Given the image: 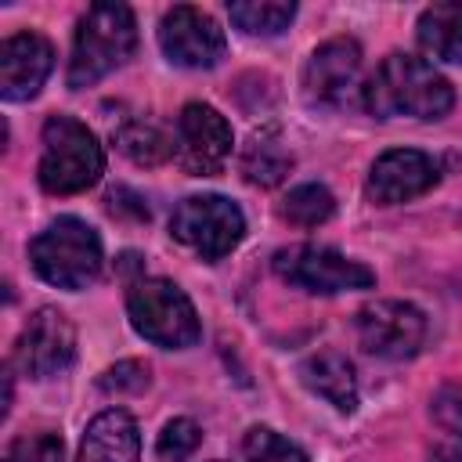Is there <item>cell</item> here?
Segmentation results:
<instances>
[{
	"instance_id": "obj_5",
	"label": "cell",
	"mask_w": 462,
	"mask_h": 462,
	"mask_svg": "<svg viewBox=\"0 0 462 462\" xmlns=\"http://www.w3.org/2000/svg\"><path fill=\"white\" fill-rule=\"evenodd\" d=\"M130 328L162 350H188L202 339V318L191 296L162 274H137L126 282Z\"/></svg>"
},
{
	"instance_id": "obj_23",
	"label": "cell",
	"mask_w": 462,
	"mask_h": 462,
	"mask_svg": "<svg viewBox=\"0 0 462 462\" xmlns=\"http://www.w3.org/2000/svg\"><path fill=\"white\" fill-rule=\"evenodd\" d=\"M61 458H65V440L51 430L18 433L4 448V462H61Z\"/></svg>"
},
{
	"instance_id": "obj_4",
	"label": "cell",
	"mask_w": 462,
	"mask_h": 462,
	"mask_svg": "<svg viewBox=\"0 0 462 462\" xmlns=\"http://www.w3.org/2000/svg\"><path fill=\"white\" fill-rule=\"evenodd\" d=\"M29 267L40 282L54 289L83 292L101 278V267H105L101 235L83 217H72V213L54 217L43 231L32 235Z\"/></svg>"
},
{
	"instance_id": "obj_9",
	"label": "cell",
	"mask_w": 462,
	"mask_h": 462,
	"mask_svg": "<svg viewBox=\"0 0 462 462\" xmlns=\"http://www.w3.org/2000/svg\"><path fill=\"white\" fill-rule=\"evenodd\" d=\"M361 43L354 36H332L318 43L303 65L300 90L310 108L343 112L354 97L361 101Z\"/></svg>"
},
{
	"instance_id": "obj_25",
	"label": "cell",
	"mask_w": 462,
	"mask_h": 462,
	"mask_svg": "<svg viewBox=\"0 0 462 462\" xmlns=\"http://www.w3.org/2000/svg\"><path fill=\"white\" fill-rule=\"evenodd\" d=\"M148 383H152V368L137 357H126V361L105 368L97 379V386L105 393H141V390H148Z\"/></svg>"
},
{
	"instance_id": "obj_27",
	"label": "cell",
	"mask_w": 462,
	"mask_h": 462,
	"mask_svg": "<svg viewBox=\"0 0 462 462\" xmlns=\"http://www.w3.org/2000/svg\"><path fill=\"white\" fill-rule=\"evenodd\" d=\"M433 462H462V444H437L430 451Z\"/></svg>"
},
{
	"instance_id": "obj_13",
	"label": "cell",
	"mask_w": 462,
	"mask_h": 462,
	"mask_svg": "<svg viewBox=\"0 0 462 462\" xmlns=\"http://www.w3.org/2000/svg\"><path fill=\"white\" fill-rule=\"evenodd\" d=\"M440 180V166L422 148H386L375 155L365 177V199L372 206H401L426 191H433Z\"/></svg>"
},
{
	"instance_id": "obj_6",
	"label": "cell",
	"mask_w": 462,
	"mask_h": 462,
	"mask_svg": "<svg viewBox=\"0 0 462 462\" xmlns=\"http://www.w3.org/2000/svg\"><path fill=\"white\" fill-rule=\"evenodd\" d=\"M271 271L300 292H314V296H336V292H357V289H372L375 285V271L365 260H354L332 245H314V242H300V245H285L271 256Z\"/></svg>"
},
{
	"instance_id": "obj_14",
	"label": "cell",
	"mask_w": 462,
	"mask_h": 462,
	"mask_svg": "<svg viewBox=\"0 0 462 462\" xmlns=\"http://www.w3.org/2000/svg\"><path fill=\"white\" fill-rule=\"evenodd\" d=\"M54 72V43L36 32V29H22L11 32L0 43V97L4 101H32L43 83Z\"/></svg>"
},
{
	"instance_id": "obj_2",
	"label": "cell",
	"mask_w": 462,
	"mask_h": 462,
	"mask_svg": "<svg viewBox=\"0 0 462 462\" xmlns=\"http://www.w3.org/2000/svg\"><path fill=\"white\" fill-rule=\"evenodd\" d=\"M137 51V18L126 4H90L72 32V54L65 69L69 90H83L123 69Z\"/></svg>"
},
{
	"instance_id": "obj_8",
	"label": "cell",
	"mask_w": 462,
	"mask_h": 462,
	"mask_svg": "<svg viewBox=\"0 0 462 462\" xmlns=\"http://www.w3.org/2000/svg\"><path fill=\"white\" fill-rule=\"evenodd\" d=\"M76 361V325L61 307H36L14 346H11V368H18L25 379L47 383L72 368Z\"/></svg>"
},
{
	"instance_id": "obj_15",
	"label": "cell",
	"mask_w": 462,
	"mask_h": 462,
	"mask_svg": "<svg viewBox=\"0 0 462 462\" xmlns=\"http://www.w3.org/2000/svg\"><path fill=\"white\" fill-rule=\"evenodd\" d=\"M76 462H141V426L126 408L97 411L76 448Z\"/></svg>"
},
{
	"instance_id": "obj_26",
	"label": "cell",
	"mask_w": 462,
	"mask_h": 462,
	"mask_svg": "<svg viewBox=\"0 0 462 462\" xmlns=\"http://www.w3.org/2000/svg\"><path fill=\"white\" fill-rule=\"evenodd\" d=\"M430 419L451 433L455 440H462V386H440L433 397H430Z\"/></svg>"
},
{
	"instance_id": "obj_17",
	"label": "cell",
	"mask_w": 462,
	"mask_h": 462,
	"mask_svg": "<svg viewBox=\"0 0 462 462\" xmlns=\"http://www.w3.org/2000/svg\"><path fill=\"white\" fill-rule=\"evenodd\" d=\"M238 173L253 188H278L292 173V152L282 141L278 126H260L238 152Z\"/></svg>"
},
{
	"instance_id": "obj_16",
	"label": "cell",
	"mask_w": 462,
	"mask_h": 462,
	"mask_svg": "<svg viewBox=\"0 0 462 462\" xmlns=\"http://www.w3.org/2000/svg\"><path fill=\"white\" fill-rule=\"evenodd\" d=\"M296 375H300V383L314 397H321L325 404H332L339 415L357 411V401H361V393H357V372H354V361L343 350L325 346V350L307 354L300 361Z\"/></svg>"
},
{
	"instance_id": "obj_18",
	"label": "cell",
	"mask_w": 462,
	"mask_h": 462,
	"mask_svg": "<svg viewBox=\"0 0 462 462\" xmlns=\"http://www.w3.org/2000/svg\"><path fill=\"white\" fill-rule=\"evenodd\" d=\"M415 40L430 58L462 65V0L422 7L415 22Z\"/></svg>"
},
{
	"instance_id": "obj_1",
	"label": "cell",
	"mask_w": 462,
	"mask_h": 462,
	"mask_svg": "<svg viewBox=\"0 0 462 462\" xmlns=\"http://www.w3.org/2000/svg\"><path fill=\"white\" fill-rule=\"evenodd\" d=\"M361 108L375 119H444L455 108V87L433 61L390 51L361 87Z\"/></svg>"
},
{
	"instance_id": "obj_24",
	"label": "cell",
	"mask_w": 462,
	"mask_h": 462,
	"mask_svg": "<svg viewBox=\"0 0 462 462\" xmlns=\"http://www.w3.org/2000/svg\"><path fill=\"white\" fill-rule=\"evenodd\" d=\"M199 444H202V430H199V422L188 419V415H177V419H170V422L159 430L155 455L166 458V462H184Z\"/></svg>"
},
{
	"instance_id": "obj_3",
	"label": "cell",
	"mask_w": 462,
	"mask_h": 462,
	"mask_svg": "<svg viewBox=\"0 0 462 462\" xmlns=\"http://www.w3.org/2000/svg\"><path fill=\"white\" fill-rule=\"evenodd\" d=\"M105 173V148L97 134L65 112H54L43 119L40 130V159H36V180L47 195H83L90 191Z\"/></svg>"
},
{
	"instance_id": "obj_20",
	"label": "cell",
	"mask_w": 462,
	"mask_h": 462,
	"mask_svg": "<svg viewBox=\"0 0 462 462\" xmlns=\"http://www.w3.org/2000/svg\"><path fill=\"white\" fill-rule=\"evenodd\" d=\"M227 18L245 36H282L292 25V18H296V4L235 0V4H227Z\"/></svg>"
},
{
	"instance_id": "obj_10",
	"label": "cell",
	"mask_w": 462,
	"mask_h": 462,
	"mask_svg": "<svg viewBox=\"0 0 462 462\" xmlns=\"http://www.w3.org/2000/svg\"><path fill=\"white\" fill-rule=\"evenodd\" d=\"M357 346L379 361H408L422 350L430 321L408 300H372L354 314Z\"/></svg>"
},
{
	"instance_id": "obj_11",
	"label": "cell",
	"mask_w": 462,
	"mask_h": 462,
	"mask_svg": "<svg viewBox=\"0 0 462 462\" xmlns=\"http://www.w3.org/2000/svg\"><path fill=\"white\" fill-rule=\"evenodd\" d=\"M235 148L231 123L206 101H188L173 126V159L188 177H217Z\"/></svg>"
},
{
	"instance_id": "obj_21",
	"label": "cell",
	"mask_w": 462,
	"mask_h": 462,
	"mask_svg": "<svg viewBox=\"0 0 462 462\" xmlns=\"http://www.w3.org/2000/svg\"><path fill=\"white\" fill-rule=\"evenodd\" d=\"M278 213H282V220L292 224V227H321V224H328L332 213H336V195H332L325 184L307 180V184L289 188V195L282 199Z\"/></svg>"
},
{
	"instance_id": "obj_22",
	"label": "cell",
	"mask_w": 462,
	"mask_h": 462,
	"mask_svg": "<svg viewBox=\"0 0 462 462\" xmlns=\"http://www.w3.org/2000/svg\"><path fill=\"white\" fill-rule=\"evenodd\" d=\"M242 462H310V455L271 426H249L242 437Z\"/></svg>"
},
{
	"instance_id": "obj_28",
	"label": "cell",
	"mask_w": 462,
	"mask_h": 462,
	"mask_svg": "<svg viewBox=\"0 0 462 462\" xmlns=\"http://www.w3.org/2000/svg\"><path fill=\"white\" fill-rule=\"evenodd\" d=\"M209 462H224V458H209Z\"/></svg>"
},
{
	"instance_id": "obj_7",
	"label": "cell",
	"mask_w": 462,
	"mask_h": 462,
	"mask_svg": "<svg viewBox=\"0 0 462 462\" xmlns=\"http://www.w3.org/2000/svg\"><path fill=\"white\" fill-rule=\"evenodd\" d=\"M170 235L199 260L217 263L245 238V213L227 195H188L170 213Z\"/></svg>"
},
{
	"instance_id": "obj_12",
	"label": "cell",
	"mask_w": 462,
	"mask_h": 462,
	"mask_svg": "<svg viewBox=\"0 0 462 462\" xmlns=\"http://www.w3.org/2000/svg\"><path fill=\"white\" fill-rule=\"evenodd\" d=\"M155 40L170 65L191 69V72L217 69L227 54V36H224L220 22L209 11L191 7V4H173L159 18Z\"/></svg>"
},
{
	"instance_id": "obj_19",
	"label": "cell",
	"mask_w": 462,
	"mask_h": 462,
	"mask_svg": "<svg viewBox=\"0 0 462 462\" xmlns=\"http://www.w3.org/2000/svg\"><path fill=\"white\" fill-rule=\"evenodd\" d=\"M112 141L134 166H159L173 155V137L162 134L155 123H144V119H126L112 134Z\"/></svg>"
}]
</instances>
